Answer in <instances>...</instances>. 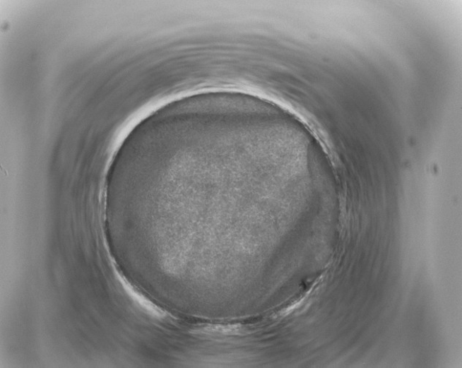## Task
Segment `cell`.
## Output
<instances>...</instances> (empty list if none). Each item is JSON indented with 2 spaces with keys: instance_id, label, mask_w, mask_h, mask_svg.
<instances>
[{
  "instance_id": "cell-1",
  "label": "cell",
  "mask_w": 462,
  "mask_h": 368,
  "mask_svg": "<svg viewBox=\"0 0 462 368\" xmlns=\"http://www.w3.org/2000/svg\"><path fill=\"white\" fill-rule=\"evenodd\" d=\"M117 277L122 287L129 297L145 311L158 318L165 316V312L155 304L150 299L145 297L134 285L129 283V280L123 276L120 273H116Z\"/></svg>"
}]
</instances>
